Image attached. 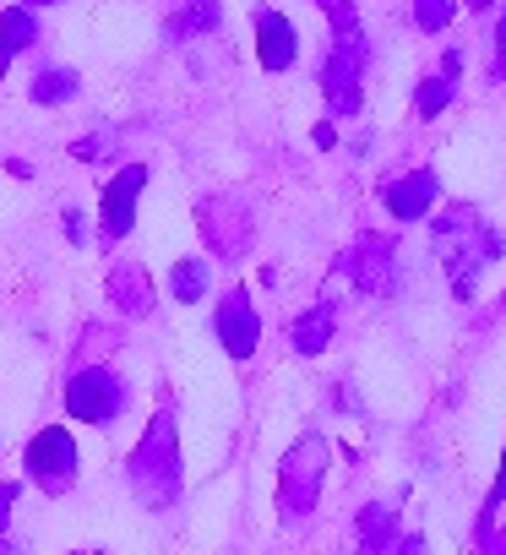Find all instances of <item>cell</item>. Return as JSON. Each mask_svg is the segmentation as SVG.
<instances>
[{
	"label": "cell",
	"mask_w": 506,
	"mask_h": 555,
	"mask_svg": "<svg viewBox=\"0 0 506 555\" xmlns=\"http://www.w3.org/2000/svg\"><path fill=\"white\" fill-rule=\"evenodd\" d=\"M109 300H115V311H126V317H153V306H158V295H153V278H147V267L142 261H120V267H109Z\"/></svg>",
	"instance_id": "13"
},
{
	"label": "cell",
	"mask_w": 506,
	"mask_h": 555,
	"mask_svg": "<svg viewBox=\"0 0 506 555\" xmlns=\"http://www.w3.org/2000/svg\"><path fill=\"white\" fill-rule=\"evenodd\" d=\"M17 501H23V485H17V479H0V539H7V528H12Z\"/></svg>",
	"instance_id": "23"
},
{
	"label": "cell",
	"mask_w": 506,
	"mask_h": 555,
	"mask_svg": "<svg viewBox=\"0 0 506 555\" xmlns=\"http://www.w3.org/2000/svg\"><path fill=\"white\" fill-rule=\"evenodd\" d=\"M436 196H441L436 169H408V175H398V180L381 185V202H387V212H392L398 223L430 218V212H436Z\"/></svg>",
	"instance_id": "11"
},
{
	"label": "cell",
	"mask_w": 506,
	"mask_h": 555,
	"mask_svg": "<svg viewBox=\"0 0 506 555\" xmlns=\"http://www.w3.org/2000/svg\"><path fill=\"white\" fill-rule=\"evenodd\" d=\"M333 338H338V317H333V306H327V300H322V306H311L306 317H295V327H289V344H295V354H306V360L327 354V349H333Z\"/></svg>",
	"instance_id": "15"
},
{
	"label": "cell",
	"mask_w": 506,
	"mask_h": 555,
	"mask_svg": "<svg viewBox=\"0 0 506 555\" xmlns=\"http://www.w3.org/2000/svg\"><path fill=\"white\" fill-rule=\"evenodd\" d=\"M365 66H371L365 34H338V44L322 61V93H327L333 115H360V104H365Z\"/></svg>",
	"instance_id": "4"
},
{
	"label": "cell",
	"mask_w": 506,
	"mask_h": 555,
	"mask_svg": "<svg viewBox=\"0 0 506 555\" xmlns=\"http://www.w3.org/2000/svg\"><path fill=\"white\" fill-rule=\"evenodd\" d=\"M77 72H66V66H44L39 77H34V88H28V99L34 104H72L77 99Z\"/></svg>",
	"instance_id": "20"
},
{
	"label": "cell",
	"mask_w": 506,
	"mask_h": 555,
	"mask_svg": "<svg viewBox=\"0 0 506 555\" xmlns=\"http://www.w3.org/2000/svg\"><path fill=\"white\" fill-rule=\"evenodd\" d=\"M354 533H360V550H365V555H387V550L398 544V512L381 506V501H371V506H360Z\"/></svg>",
	"instance_id": "16"
},
{
	"label": "cell",
	"mask_w": 506,
	"mask_h": 555,
	"mask_svg": "<svg viewBox=\"0 0 506 555\" xmlns=\"http://www.w3.org/2000/svg\"><path fill=\"white\" fill-rule=\"evenodd\" d=\"M207 289H212V267L202 256H180L174 272H169V295L185 300V306H196V300H207Z\"/></svg>",
	"instance_id": "17"
},
{
	"label": "cell",
	"mask_w": 506,
	"mask_h": 555,
	"mask_svg": "<svg viewBox=\"0 0 506 555\" xmlns=\"http://www.w3.org/2000/svg\"><path fill=\"white\" fill-rule=\"evenodd\" d=\"M0 44H7L12 55H23V50H34L39 44V17H34V7H7L0 12Z\"/></svg>",
	"instance_id": "19"
},
{
	"label": "cell",
	"mask_w": 506,
	"mask_h": 555,
	"mask_svg": "<svg viewBox=\"0 0 506 555\" xmlns=\"http://www.w3.org/2000/svg\"><path fill=\"white\" fill-rule=\"evenodd\" d=\"M327 468H333V447L327 436H300L289 452H284V468H278V506L289 522L311 517L316 501H322V485H327Z\"/></svg>",
	"instance_id": "3"
},
{
	"label": "cell",
	"mask_w": 506,
	"mask_h": 555,
	"mask_svg": "<svg viewBox=\"0 0 506 555\" xmlns=\"http://www.w3.org/2000/svg\"><path fill=\"white\" fill-rule=\"evenodd\" d=\"M495 77L506 82V12H501V23H495Z\"/></svg>",
	"instance_id": "24"
},
{
	"label": "cell",
	"mask_w": 506,
	"mask_h": 555,
	"mask_svg": "<svg viewBox=\"0 0 506 555\" xmlns=\"http://www.w3.org/2000/svg\"><path fill=\"white\" fill-rule=\"evenodd\" d=\"M77 555H88V550H77Z\"/></svg>",
	"instance_id": "34"
},
{
	"label": "cell",
	"mask_w": 506,
	"mask_h": 555,
	"mask_svg": "<svg viewBox=\"0 0 506 555\" xmlns=\"http://www.w3.org/2000/svg\"><path fill=\"white\" fill-rule=\"evenodd\" d=\"M343 267L354 272V284L365 295H392V284H398V250L387 234H360L354 250L343 256Z\"/></svg>",
	"instance_id": "10"
},
{
	"label": "cell",
	"mask_w": 506,
	"mask_h": 555,
	"mask_svg": "<svg viewBox=\"0 0 506 555\" xmlns=\"http://www.w3.org/2000/svg\"><path fill=\"white\" fill-rule=\"evenodd\" d=\"M457 12V0H414V28L419 34H441Z\"/></svg>",
	"instance_id": "21"
},
{
	"label": "cell",
	"mask_w": 506,
	"mask_h": 555,
	"mask_svg": "<svg viewBox=\"0 0 506 555\" xmlns=\"http://www.w3.org/2000/svg\"><path fill=\"white\" fill-rule=\"evenodd\" d=\"M387 555H425V539H419V533H414V539H398Z\"/></svg>",
	"instance_id": "27"
},
{
	"label": "cell",
	"mask_w": 506,
	"mask_h": 555,
	"mask_svg": "<svg viewBox=\"0 0 506 555\" xmlns=\"http://www.w3.org/2000/svg\"><path fill=\"white\" fill-rule=\"evenodd\" d=\"M212 333H218V344H223L229 360H250V354H257V344H262V317H257V306H250L245 289H229V295L218 300Z\"/></svg>",
	"instance_id": "8"
},
{
	"label": "cell",
	"mask_w": 506,
	"mask_h": 555,
	"mask_svg": "<svg viewBox=\"0 0 506 555\" xmlns=\"http://www.w3.org/2000/svg\"><path fill=\"white\" fill-rule=\"evenodd\" d=\"M490 555H506V539H495V544H490Z\"/></svg>",
	"instance_id": "30"
},
{
	"label": "cell",
	"mask_w": 506,
	"mask_h": 555,
	"mask_svg": "<svg viewBox=\"0 0 506 555\" xmlns=\"http://www.w3.org/2000/svg\"><path fill=\"white\" fill-rule=\"evenodd\" d=\"M468 7H473V12H484V7H490V0H468Z\"/></svg>",
	"instance_id": "33"
},
{
	"label": "cell",
	"mask_w": 506,
	"mask_h": 555,
	"mask_svg": "<svg viewBox=\"0 0 506 555\" xmlns=\"http://www.w3.org/2000/svg\"><path fill=\"white\" fill-rule=\"evenodd\" d=\"M196 223H202V240L212 245V256H229V261L245 256L250 250V234H257L245 202H234V196H207L196 207Z\"/></svg>",
	"instance_id": "7"
},
{
	"label": "cell",
	"mask_w": 506,
	"mask_h": 555,
	"mask_svg": "<svg viewBox=\"0 0 506 555\" xmlns=\"http://www.w3.org/2000/svg\"><path fill=\"white\" fill-rule=\"evenodd\" d=\"M23 463H28V479H34L44 495H66V490L77 485V441H72V430H66V425H44V430L28 441Z\"/></svg>",
	"instance_id": "6"
},
{
	"label": "cell",
	"mask_w": 506,
	"mask_h": 555,
	"mask_svg": "<svg viewBox=\"0 0 506 555\" xmlns=\"http://www.w3.org/2000/svg\"><path fill=\"white\" fill-rule=\"evenodd\" d=\"M142 185H147V164H126V169L104 185V196H99L104 240H126V234L137 229V196H142Z\"/></svg>",
	"instance_id": "9"
},
{
	"label": "cell",
	"mask_w": 506,
	"mask_h": 555,
	"mask_svg": "<svg viewBox=\"0 0 506 555\" xmlns=\"http://www.w3.org/2000/svg\"><path fill=\"white\" fill-rule=\"evenodd\" d=\"M126 479L142 495V506H153V512H169L180 501L185 468H180V436H174L169 414H153V425L142 430V441H137L131 463H126Z\"/></svg>",
	"instance_id": "2"
},
{
	"label": "cell",
	"mask_w": 506,
	"mask_h": 555,
	"mask_svg": "<svg viewBox=\"0 0 506 555\" xmlns=\"http://www.w3.org/2000/svg\"><path fill=\"white\" fill-rule=\"evenodd\" d=\"M311 142H316V147H322V153H333V147H338V131H333V126H327V120H322V126H316V131H311Z\"/></svg>",
	"instance_id": "26"
},
{
	"label": "cell",
	"mask_w": 506,
	"mask_h": 555,
	"mask_svg": "<svg viewBox=\"0 0 506 555\" xmlns=\"http://www.w3.org/2000/svg\"><path fill=\"white\" fill-rule=\"evenodd\" d=\"M506 501V457H501V474H495V485H490V501H484V512H495Z\"/></svg>",
	"instance_id": "25"
},
{
	"label": "cell",
	"mask_w": 506,
	"mask_h": 555,
	"mask_svg": "<svg viewBox=\"0 0 506 555\" xmlns=\"http://www.w3.org/2000/svg\"><path fill=\"white\" fill-rule=\"evenodd\" d=\"M0 555H23V550H17V544H0Z\"/></svg>",
	"instance_id": "31"
},
{
	"label": "cell",
	"mask_w": 506,
	"mask_h": 555,
	"mask_svg": "<svg viewBox=\"0 0 506 555\" xmlns=\"http://www.w3.org/2000/svg\"><path fill=\"white\" fill-rule=\"evenodd\" d=\"M66 234L82 245V234H88V229H82V212H66Z\"/></svg>",
	"instance_id": "28"
},
{
	"label": "cell",
	"mask_w": 506,
	"mask_h": 555,
	"mask_svg": "<svg viewBox=\"0 0 506 555\" xmlns=\"http://www.w3.org/2000/svg\"><path fill=\"white\" fill-rule=\"evenodd\" d=\"M218 23H223L218 0H185V7L169 17V39H202V34H212Z\"/></svg>",
	"instance_id": "18"
},
{
	"label": "cell",
	"mask_w": 506,
	"mask_h": 555,
	"mask_svg": "<svg viewBox=\"0 0 506 555\" xmlns=\"http://www.w3.org/2000/svg\"><path fill=\"white\" fill-rule=\"evenodd\" d=\"M126 403H131V387L109 365H88L66 382V414L82 425H115L126 414Z\"/></svg>",
	"instance_id": "5"
},
{
	"label": "cell",
	"mask_w": 506,
	"mask_h": 555,
	"mask_svg": "<svg viewBox=\"0 0 506 555\" xmlns=\"http://www.w3.org/2000/svg\"><path fill=\"white\" fill-rule=\"evenodd\" d=\"M295 55H300L295 23H289L284 12H262V17H257V61H262V72H289Z\"/></svg>",
	"instance_id": "12"
},
{
	"label": "cell",
	"mask_w": 506,
	"mask_h": 555,
	"mask_svg": "<svg viewBox=\"0 0 506 555\" xmlns=\"http://www.w3.org/2000/svg\"><path fill=\"white\" fill-rule=\"evenodd\" d=\"M457 82H463V55H457V50H446V55H441V72H436V77H425V82H419V93H414L419 120L446 115V104L457 99Z\"/></svg>",
	"instance_id": "14"
},
{
	"label": "cell",
	"mask_w": 506,
	"mask_h": 555,
	"mask_svg": "<svg viewBox=\"0 0 506 555\" xmlns=\"http://www.w3.org/2000/svg\"><path fill=\"white\" fill-rule=\"evenodd\" d=\"M7 72H12V50L0 44V82H7Z\"/></svg>",
	"instance_id": "29"
},
{
	"label": "cell",
	"mask_w": 506,
	"mask_h": 555,
	"mask_svg": "<svg viewBox=\"0 0 506 555\" xmlns=\"http://www.w3.org/2000/svg\"><path fill=\"white\" fill-rule=\"evenodd\" d=\"M495 256H501V234L484 223L479 207L457 202V207H446V212L436 218V261L446 267V284H452L463 300L479 295V278L495 267Z\"/></svg>",
	"instance_id": "1"
},
{
	"label": "cell",
	"mask_w": 506,
	"mask_h": 555,
	"mask_svg": "<svg viewBox=\"0 0 506 555\" xmlns=\"http://www.w3.org/2000/svg\"><path fill=\"white\" fill-rule=\"evenodd\" d=\"M316 7L333 17V28H338V34H365V28H360V12L349 7V0H316Z\"/></svg>",
	"instance_id": "22"
},
{
	"label": "cell",
	"mask_w": 506,
	"mask_h": 555,
	"mask_svg": "<svg viewBox=\"0 0 506 555\" xmlns=\"http://www.w3.org/2000/svg\"><path fill=\"white\" fill-rule=\"evenodd\" d=\"M23 7H55V0H23Z\"/></svg>",
	"instance_id": "32"
}]
</instances>
